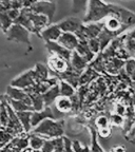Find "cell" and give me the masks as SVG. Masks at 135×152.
I'll return each instance as SVG.
<instances>
[{
	"label": "cell",
	"instance_id": "obj_12",
	"mask_svg": "<svg viewBox=\"0 0 135 152\" xmlns=\"http://www.w3.org/2000/svg\"><path fill=\"white\" fill-rule=\"evenodd\" d=\"M57 42L61 45L62 47L66 48L70 51H75L76 47L79 42V38L75 33H69V32H62L59 38L57 39Z\"/></svg>",
	"mask_w": 135,
	"mask_h": 152
},
{
	"label": "cell",
	"instance_id": "obj_24",
	"mask_svg": "<svg viewBox=\"0 0 135 152\" xmlns=\"http://www.w3.org/2000/svg\"><path fill=\"white\" fill-rule=\"evenodd\" d=\"M97 76H98V72H96L93 68H91V66H88L87 70H85V71L80 74L79 85L85 86V83H90V81H92L93 79H95Z\"/></svg>",
	"mask_w": 135,
	"mask_h": 152
},
{
	"label": "cell",
	"instance_id": "obj_43",
	"mask_svg": "<svg viewBox=\"0 0 135 152\" xmlns=\"http://www.w3.org/2000/svg\"><path fill=\"white\" fill-rule=\"evenodd\" d=\"M47 1H54V0H47Z\"/></svg>",
	"mask_w": 135,
	"mask_h": 152
},
{
	"label": "cell",
	"instance_id": "obj_4",
	"mask_svg": "<svg viewBox=\"0 0 135 152\" xmlns=\"http://www.w3.org/2000/svg\"><path fill=\"white\" fill-rule=\"evenodd\" d=\"M102 28H104V22H101V23H99V21L88 22V23H85V26L82 24L75 34L79 39L89 40L91 38L98 37L100 32L102 31Z\"/></svg>",
	"mask_w": 135,
	"mask_h": 152
},
{
	"label": "cell",
	"instance_id": "obj_30",
	"mask_svg": "<svg viewBox=\"0 0 135 152\" xmlns=\"http://www.w3.org/2000/svg\"><path fill=\"white\" fill-rule=\"evenodd\" d=\"M53 146H54V151H64V145H63V136H58V137L52 138Z\"/></svg>",
	"mask_w": 135,
	"mask_h": 152
},
{
	"label": "cell",
	"instance_id": "obj_14",
	"mask_svg": "<svg viewBox=\"0 0 135 152\" xmlns=\"http://www.w3.org/2000/svg\"><path fill=\"white\" fill-rule=\"evenodd\" d=\"M47 118H55V115L53 113V110L51 109V106L45 107L42 110H34L32 113V127H36L39 123Z\"/></svg>",
	"mask_w": 135,
	"mask_h": 152
},
{
	"label": "cell",
	"instance_id": "obj_6",
	"mask_svg": "<svg viewBox=\"0 0 135 152\" xmlns=\"http://www.w3.org/2000/svg\"><path fill=\"white\" fill-rule=\"evenodd\" d=\"M28 134L26 132L16 135L7 142L4 147L1 148L2 151H24L28 146Z\"/></svg>",
	"mask_w": 135,
	"mask_h": 152
},
{
	"label": "cell",
	"instance_id": "obj_16",
	"mask_svg": "<svg viewBox=\"0 0 135 152\" xmlns=\"http://www.w3.org/2000/svg\"><path fill=\"white\" fill-rule=\"evenodd\" d=\"M70 64H71V66L75 71L79 72V73H82L88 68L89 61L85 58H83L80 54H78L76 51H73L72 52L71 59H70Z\"/></svg>",
	"mask_w": 135,
	"mask_h": 152
},
{
	"label": "cell",
	"instance_id": "obj_41",
	"mask_svg": "<svg viewBox=\"0 0 135 152\" xmlns=\"http://www.w3.org/2000/svg\"><path fill=\"white\" fill-rule=\"evenodd\" d=\"M63 145L64 151H73V149H72V140L70 138L63 136Z\"/></svg>",
	"mask_w": 135,
	"mask_h": 152
},
{
	"label": "cell",
	"instance_id": "obj_10",
	"mask_svg": "<svg viewBox=\"0 0 135 152\" xmlns=\"http://www.w3.org/2000/svg\"><path fill=\"white\" fill-rule=\"evenodd\" d=\"M45 47H47V50L51 53V54L58 55V56L62 57L66 60L70 61L72 56V52L73 51L68 50L66 48L62 47L61 45L57 42V41H45Z\"/></svg>",
	"mask_w": 135,
	"mask_h": 152
},
{
	"label": "cell",
	"instance_id": "obj_35",
	"mask_svg": "<svg viewBox=\"0 0 135 152\" xmlns=\"http://www.w3.org/2000/svg\"><path fill=\"white\" fill-rule=\"evenodd\" d=\"M125 70H126L127 74L130 75L132 72L135 71V59H129L125 64Z\"/></svg>",
	"mask_w": 135,
	"mask_h": 152
},
{
	"label": "cell",
	"instance_id": "obj_39",
	"mask_svg": "<svg viewBox=\"0 0 135 152\" xmlns=\"http://www.w3.org/2000/svg\"><path fill=\"white\" fill-rule=\"evenodd\" d=\"M115 113H117V114H120V115H126V113H127V108H126V106L125 104H116V107H115Z\"/></svg>",
	"mask_w": 135,
	"mask_h": 152
},
{
	"label": "cell",
	"instance_id": "obj_3",
	"mask_svg": "<svg viewBox=\"0 0 135 152\" xmlns=\"http://www.w3.org/2000/svg\"><path fill=\"white\" fill-rule=\"evenodd\" d=\"M7 40L16 41V42L24 43L31 48V41H30V34L31 32L19 23H13L9 26L7 33Z\"/></svg>",
	"mask_w": 135,
	"mask_h": 152
},
{
	"label": "cell",
	"instance_id": "obj_33",
	"mask_svg": "<svg viewBox=\"0 0 135 152\" xmlns=\"http://www.w3.org/2000/svg\"><path fill=\"white\" fill-rule=\"evenodd\" d=\"M111 123L113 124L114 126H123V123H125V119H123V115L114 113L111 116Z\"/></svg>",
	"mask_w": 135,
	"mask_h": 152
},
{
	"label": "cell",
	"instance_id": "obj_22",
	"mask_svg": "<svg viewBox=\"0 0 135 152\" xmlns=\"http://www.w3.org/2000/svg\"><path fill=\"white\" fill-rule=\"evenodd\" d=\"M45 140H47V138L32 132L31 134H28V146H30L34 151H39V150H41V148H42Z\"/></svg>",
	"mask_w": 135,
	"mask_h": 152
},
{
	"label": "cell",
	"instance_id": "obj_8",
	"mask_svg": "<svg viewBox=\"0 0 135 152\" xmlns=\"http://www.w3.org/2000/svg\"><path fill=\"white\" fill-rule=\"evenodd\" d=\"M36 83L35 80V76H34V70L31 69L28 71L22 73L21 75H19L18 77L14 78L11 81V85L13 87H17V88H21V89H26L30 86Z\"/></svg>",
	"mask_w": 135,
	"mask_h": 152
},
{
	"label": "cell",
	"instance_id": "obj_2",
	"mask_svg": "<svg viewBox=\"0 0 135 152\" xmlns=\"http://www.w3.org/2000/svg\"><path fill=\"white\" fill-rule=\"evenodd\" d=\"M64 121H56L54 118H47L34 127L32 132L45 138H54L62 136L64 133Z\"/></svg>",
	"mask_w": 135,
	"mask_h": 152
},
{
	"label": "cell",
	"instance_id": "obj_17",
	"mask_svg": "<svg viewBox=\"0 0 135 152\" xmlns=\"http://www.w3.org/2000/svg\"><path fill=\"white\" fill-rule=\"evenodd\" d=\"M75 51L78 53V54H80L83 58H85L89 62H91L94 59L95 53H93L92 51H91L90 47H89L88 40L79 39V42H78V45H77V47H76Z\"/></svg>",
	"mask_w": 135,
	"mask_h": 152
},
{
	"label": "cell",
	"instance_id": "obj_31",
	"mask_svg": "<svg viewBox=\"0 0 135 152\" xmlns=\"http://www.w3.org/2000/svg\"><path fill=\"white\" fill-rule=\"evenodd\" d=\"M88 43H89V47H90L91 51H92L93 53L97 54V53L100 51V42H99V40H98L97 37L89 39Z\"/></svg>",
	"mask_w": 135,
	"mask_h": 152
},
{
	"label": "cell",
	"instance_id": "obj_34",
	"mask_svg": "<svg viewBox=\"0 0 135 152\" xmlns=\"http://www.w3.org/2000/svg\"><path fill=\"white\" fill-rule=\"evenodd\" d=\"M109 119L106 116H99L96 121H95V125L98 127V128H104V127H109Z\"/></svg>",
	"mask_w": 135,
	"mask_h": 152
},
{
	"label": "cell",
	"instance_id": "obj_23",
	"mask_svg": "<svg viewBox=\"0 0 135 152\" xmlns=\"http://www.w3.org/2000/svg\"><path fill=\"white\" fill-rule=\"evenodd\" d=\"M5 100L9 102V104L13 109L15 110L16 112H19V111H26V110H31V111H34L33 107L30 106V104H26L22 100H17V99H13V98H9V96H4Z\"/></svg>",
	"mask_w": 135,
	"mask_h": 152
},
{
	"label": "cell",
	"instance_id": "obj_32",
	"mask_svg": "<svg viewBox=\"0 0 135 152\" xmlns=\"http://www.w3.org/2000/svg\"><path fill=\"white\" fill-rule=\"evenodd\" d=\"M91 133H92V147L90 148V150H92V151H102V148L98 145L97 135H96L95 129H91Z\"/></svg>",
	"mask_w": 135,
	"mask_h": 152
},
{
	"label": "cell",
	"instance_id": "obj_5",
	"mask_svg": "<svg viewBox=\"0 0 135 152\" xmlns=\"http://www.w3.org/2000/svg\"><path fill=\"white\" fill-rule=\"evenodd\" d=\"M32 12L37 13V14L45 15L47 18L52 21L53 17H54L55 11H56V2L54 1H47V0H37L36 2L32 4L30 7Z\"/></svg>",
	"mask_w": 135,
	"mask_h": 152
},
{
	"label": "cell",
	"instance_id": "obj_7",
	"mask_svg": "<svg viewBox=\"0 0 135 152\" xmlns=\"http://www.w3.org/2000/svg\"><path fill=\"white\" fill-rule=\"evenodd\" d=\"M47 64H49L50 72L55 74V75L66 71L71 66L70 61L55 54H51V56L49 57V60H47Z\"/></svg>",
	"mask_w": 135,
	"mask_h": 152
},
{
	"label": "cell",
	"instance_id": "obj_19",
	"mask_svg": "<svg viewBox=\"0 0 135 152\" xmlns=\"http://www.w3.org/2000/svg\"><path fill=\"white\" fill-rule=\"evenodd\" d=\"M60 95L59 92V85L53 86L52 88H50L47 91H45V93H42V97L43 100H45V106L47 107V106H51L53 102H55V100L57 99V97Z\"/></svg>",
	"mask_w": 135,
	"mask_h": 152
},
{
	"label": "cell",
	"instance_id": "obj_37",
	"mask_svg": "<svg viewBox=\"0 0 135 152\" xmlns=\"http://www.w3.org/2000/svg\"><path fill=\"white\" fill-rule=\"evenodd\" d=\"M72 149H73V151H81V150H90V148L82 146V144L78 140H73L72 142Z\"/></svg>",
	"mask_w": 135,
	"mask_h": 152
},
{
	"label": "cell",
	"instance_id": "obj_36",
	"mask_svg": "<svg viewBox=\"0 0 135 152\" xmlns=\"http://www.w3.org/2000/svg\"><path fill=\"white\" fill-rule=\"evenodd\" d=\"M41 151H45V152H51V151H54V146H53V142H52V138H47L43 144L42 148H41Z\"/></svg>",
	"mask_w": 135,
	"mask_h": 152
},
{
	"label": "cell",
	"instance_id": "obj_1",
	"mask_svg": "<svg viewBox=\"0 0 135 152\" xmlns=\"http://www.w3.org/2000/svg\"><path fill=\"white\" fill-rule=\"evenodd\" d=\"M123 7L113 4H107L101 0H89L88 11L83 18V23L88 22H97L107 18L112 14H121Z\"/></svg>",
	"mask_w": 135,
	"mask_h": 152
},
{
	"label": "cell",
	"instance_id": "obj_9",
	"mask_svg": "<svg viewBox=\"0 0 135 152\" xmlns=\"http://www.w3.org/2000/svg\"><path fill=\"white\" fill-rule=\"evenodd\" d=\"M30 9V7H28ZM30 18L32 20V23L34 26V34L40 36V33L43 28H47L49 24H51L50 19L47 18L45 15L37 14V13L32 12L30 10Z\"/></svg>",
	"mask_w": 135,
	"mask_h": 152
},
{
	"label": "cell",
	"instance_id": "obj_11",
	"mask_svg": "<svg viewBox=\"0 0 135 152\" xmlns=\"http://www.w3.org/2000/svg\"><path fill=\"white\" fill-rule=\"evenodd\" d=\"M60 30L62 32H69V33H76L78 31L80 26L83 24V21L80 20L77 17H69L66 18L63 20H61L60 22H58Z\"/></svg>",
	"mask_w": 135,
	"mask_h": 152
},
{
	"label": "cell",
	"instance_id": "obj_18",
	"mask_svg": "<svg viewBox=\"0 0 135 152\" xmlns=\"http://www.w3.org/2000/svg\"><path fill=\"white\" fill-rule=\"evenodd\" d=\"M55 107L60 113H68L72 110V100L68 96L59 95L55 100Z\"/></svg>",
	"mask_w": 135,
	"mask_h": 152
},
{
	"label": "cell",
	"instance_id": "obj_29",
	"mask_svg": "<svg viewBox=\"0 0 135 152\" xmlns=\"http://www.w3.org/2000/svg\"><path fill=\"white\" fill-rule=\"evenodd\" d=\"M13 137H14V136H13L9 131L5 130L4 128L0 129V150H1L2 147H4Z\"/></svg>",
	"mask_w": 135,
	"mask_h": 152
},
{
	"label": "cell",
	"instance_id": "obj_40",
	"mask_svg": "<svg viewBox=\"0 0 135 152\" xmlns=\"http://www.w3.org/2000/svg\"><path fill=\"white\" fill-rule=\"evenodd\" d=\"M98 134H99V136H101V137H109V136L111 135V130H110L109 127L100 128Z\"/></svg>",
	"mask_w": 135,
	"mask_h": 152
},
{
	"label": "cell",
	"instance_id": "obj_27",
	"mask_svg": "<svg viewBox=\"0 0 135 152\" xmlns=\"http://www.w3.org/2000/svg\"><path fill=\"white\" fill-rule=\"evenodd\" d=\"M7 123H9V111L7 107V100L2 99L0 104V124L2 128H4L7 127Z\"/></svg>",
	"mask_w": 135,
	"mask_h": 152
},
{
	"label": "cell",
	"instance_id": "obj_25",
	"mask_svg": "<svg viewBox=\"0 0 135 152\" xmlns=\"http://www.w3.org/2000/svg\"><path fill=\"white\" fill-rule=\"evenodd\" d=\"M58 85H59L60 95H62V96H68V97H71L72 95L75 94V88H74L71 83H68V81L60 79V80L58 81Z\"/></svg>",
	"mask_w": 135,
	"mask_h": 152
},
{
	"label": "cell",
	"instance_id": "obj_13",
	"mask_svg": "<svg viewBox=\"0 0 135 152\" xmlns=\"http://www.w3.org/2000/svg\"><path fill=\"white\" fill-rule=\"evenodd\" d=\"M7 95L9 98L17 100H22L26 104L32 106V99L30 97V95L24 91V89L17 88V87H13V86H9L7 89ZM33 107V106H32Z\"/></svg>",
	"mask_w": 135,
	"mask_h": 152
},
{
	"label": "cell",
	"instance_id": "obj_20",
	"mask_svg": "<svg viewBox=\"0 0 135 152\" xmlns=\"http://www.w3.org/2000/svg\"><path fill=\"white\" fill-rule=\"evenodd\" d=\"M17 116H18L19 121L21 123L22 127L24 129V132H30L32 130V113L33 111L31 110H26V111H19L16 112Z\"/></svg>",
	"mask_w": 135,
	"mask_h": 152
},
{
	"label": "cell",
	"instance_id": "obj_26",
	"mask_svg": "<svg viewBox=\"0 0 135 152\" xmlns=\"http://www.w3.org/2000/svg\"><path fill=\"white\" fill-rule=\"evenodd\" d=\"M30 97L32 99V106H33L34 110H42L43 108L45 107V100H43L42 94L41 93H31Z\"/></svg>",
	"mask_w": 135,
	"mask_h": 152
},
{
	"label": "cell",
	"instance_id": "obj_21",
	"mask_svg": "<svg viewBox=\"0 0 135 152\" xmlns=\"http://www.w3.org/2000/svg\"><path fill=\"white\" fill-rule=\"evenodd\" d=\"M33 70L36 83L45 80V79L50 77V69H49V66H45L43 64H37Z\"/></svg>",
	"mask_w": 135,
	"mask_h": 152
},
{
	"label": "cell",
	"instance_id": "obj_28",
	"mask_svg": "<svg viewBox=\"0 0 135 152\" xmlns=\"http://www.w3.org/2000/svg\"><path fill=\"white\" fill-rule=\"evenodd\" d=\"M89 0H72V12L79 14L85 11V7L88 5Z\"/></svg>",
	"mask_w": 135,
	"mask_h": 152
},
{
	"label": "cell",
	"instance_id": "obj_15",
	"mask_svg": "<svg viewBox=\"0 0 135 152\" xmlns=\"http://www.w3.org/2000/svg\"><path fill=\"white\" fill-rule=\"evenodd\" d=\"M62 31L58 24H49L41 31L40 37L45 41H57V39L61 35Z\"/></svg>",
	"mask_w": 135,
	"mask_h": 152
},
{
	"label": "cell",
	"instance_id": "obj_44",
	"mask_svg": "<svg viewBox=\"0 0 135 152\" xmlns=\"http://www.w3.org/2000/svg\"><path fill=\"white\" fill-rule=\"evenodd\" d=\"M0 104H1V100H0Z\"/></svg>",
	"mask_w": 135,
	"mask_h": 152
},
{
	"label": "cell",
	"instance_id": "obj_42",
	"mask_svg": "<svg viewBox=\"0 0 135 152\" xmlns=\"http://www.w3.org/2000/svg\"><path fill=\"white\" fill-rule=\"evenodd\" d=\"M112 151H125V147H121V146H118V147H114L112 148Z\"/></svg>",
	"mask_w": 135,
	"mask_h": 152
},
{
	"label": "cell",
	"instance_id": "obj_38",
	"mask_svg": "<svg viewBox=\"0 0 135 152\" xmlns=\"http://www.w3.org/2000/svg\"><path fill=\"white\" fill-rule=\"evenodd\" d=\"M20 12H21V10H18V9H9L7 13H9V16L11 17L13 21H15L17 18L19 17L20 15Z\"/></svg>",
	"mask_w": 135,
	"mask_h": 152
}]
</instances>
